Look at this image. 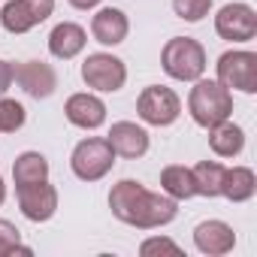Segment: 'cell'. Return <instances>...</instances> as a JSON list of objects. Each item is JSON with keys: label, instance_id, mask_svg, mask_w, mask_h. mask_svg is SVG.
<instances>
[{"label": "cell", "instance_id": "6da1fadb", "mask_svg": "<svg viewBox=\"0 0 257 257\" xmlns=\"http://www.w3.org/2000/svg\"><path fill=\"white\" fill-rule=\"evenodd\" d=\"M109 209L118 221L131 224V227L158 230L179 215V200H173L167 194H155L143 182L121 179L109 191Z\"/></svg>", "mask_w": 257, "mask_h": 257}, {"label": "cell", "instance_id": "7a4b0ae2", "mask_svg": "<svg viewBox=\"0 0 257 257\" xmlns=\"http://www.w3.org/2000/svg\"><path fill=\"white\" fill-rule=\"evenodd\" d=\"M188 112L194 118V124L200 127H215L221 121H227L233 115V94L218 82V79H197L188 97Z\"/></svg>", "mask_w": 257, "mask_h": 257}, {"label": "cell", "instance_id": "3957f363", "mask_svg": "<svg viewBox=\"0 0 257 257\" xmlns=\"http://www.w3.org/2000/svg\"><path fill=\"white\" fill-rule=\"evenodd\" d=\"M161 67L176 82H197L206 73V49L191 37H173L161 52Z\"/></svg>", "mask_w": 257, "mask_h": 257}, {"label": "cell", "instance_id": "277c9868", "mask_svg": "<svg viewBox=\"0 0 257 257\" xmlns=\"http://www.w3.org/2000/svg\"><path fill=\"white\" fill-rule=\"evenodd\" d=\"M115 149L109 146V140L106 137H88V140H82L76 149H73V155H70V167H73V173H76V179H82V182H97V179H103L112 167H115Z\"/></svg>", "mask_w": 257, "mask_h": 257}, {"label": "cell", "instance_id": "5b68a950", "mask_svg": "<svg viewBox=\"0 0 257 257\" xmlns=\"http://www.w3.org/2000/svg\"><path fill=\"white\" fill-rule=\"evenodd\" d=\"M137 112L146 124L152 127H170L182 115V100L173 88L167 85H149L137 97Z\"/></svg>", "mask_w": 257, "mask_h": 257}, {"label": "cell", "instance_id": "8992f818", "mask_svg": "<svg viewBox=\"0 0 257 257\" xmlns=\"http://www.w3.org/2000/svg\"><path fill=\"white\" fill-rule=\"evenodd\" d=\"M82 82L100 94H115L127 82V67L121 58H115L109 52H94L82 64Z\"/></svg>", "mask_w": 257, "mask_h": 257}, {"label": "cell", "instance_id": "52a82bcc", "mask_svg": "<svg viewBox=\"0 0 257 257\" xmlns=\"http://www.w3.org/2000/svg\"><path fill=\"white\" fill-rule=\"evenodd\" d=\"M218 82L227 91L254 94L257 91V55L254 52H224L218 58Z\"/></svg>", "mask_w": 257, "mask_h": 257}, {"label": "cell", "instance_id": "ba28073f", "mask_svg": "<svg viewBox=\"0 0 257 257\" xmlns=\"http://www.w3.org/2000/svg\"><path fill=\"white\" fill-rule=\"evenodd\" d=\"M55 13V0H10L0 10V25L10 34H28Z\"/></svg>", "mask_w": 257, "mask_h": 257}, {"label": "cell", "instance_id": "9c48e42d", "mask_svg": "<svg viewBox=\"0 0 257 257\" xmlns=\"http://www.w3.org/2000/svg\"><path fill=\"white\" fill-rule=\"evenodd\" d=\"M215 31L221 40L230 43H248L257 37V13L248 4H227L215 16Z\"/></svg>", "mask_w": 257, "mask_h": 257}, {"label": "cell", "instance_id": "30bf717a", "mask_svg": "<svg viewBox=\"0 0 257 257\" xmlns=\"http://www.w3.org/2000/svg\"><path fill=\"white\" fill-rule=\"evenodd\" d=\"M16 197H19L22 215L34 224H43V221L55 218V212H58V191H55V185H49V179L16 188Z\"/></svg>", "mask_w": 257, "mask_h": 257}, {"label": "cell", "instance_id": "8fae6325", "mask_svg": "<svg viewBox=\"0 0 257 257\" xmlns=\"http://www.w3.org/2000/svg\"><path fill=\"white\" fill-rule=\"evenodd\" d=\"M13 82H16L28 97L46 100V97H52L55 88H58V73H55V67L46 64V61H25V64L16 67Z\"/></svg>", "mask_w": 257, "mask_h": 257}, {"label": "cell", "instance_id": "7c38bea8", "mask_svg": "<svg viewBox=\"0 0 257 257\" xmlns=\"http://www.w3.org/2000/svg\"><path fill=\"white\" fill-rule=\"evenodd\" d=\"M109 146L115 149V155L127 158V161H137L149 152V134L146 127L134 124V121H115L109 127Z\"/></svg>", "mask_w": 257, "mask_h": 257}, {"label": "cell", "instance_id": "4fadbf2b", "mask_svg": "<svg viewBox=\"0 0 257 257\" xmlns=\"http://www.w3.org/2000/svg\"><path fill=\"white\" fill-rule=\"evenodd\" d=\"M91 34L100 46H121L131 34V22H127L124 10L118 7H103L94 19H91Z\"/></svg>", "mask_w": 257, "mask_h": 257}, {"label": "cell", "instance_id": "5bb4252c", "mask_svg": "<svg viewBox=\"0 0 257 257\" xmlns=\"http://www.w3.org/2000/svg\"><path fill=\"white\" fill-rule=\"evenodd\" d=\"M194 245H197V251H203L209 257H218V254L233 251L236 233L224 221H203V224L194 227Z\"/></svg>", "mask_w": 257, "mask_h": 257}, {"label": "cell", "instance_id": "9a60e30c", "mask_svg": "<svg viewBox=\"0 0 257 257\" xmlns=\"http://www.w3.org/2000/svg\"><path fill=\"white\" fill-rule=\"evenodd\" d=\"M64 115L70 124L82 127V131H97L106 121V103L94 94H73L64 106Z\"/></svg>", "mask_w": 257, "mask_h": 257}, {"label": "cell", "instance_id": "2e32d148", "mask_svg": "<svg viewBox=\"0 0 257 257\" xmlns=\"http://www.w3.org/2000/svg\"><path fill=\"white\" fill-rule=\"evenodd\" d=\"M88 46V34L82 25L76 22H61L52 28L49 34V52L58 58V61H73L76 55H82V49Z\"/></svg>", "mask_w": 257, "mask_h": 257}, {"label": "cell", "instance_id": "e0dca14e", "mask_svg": "<svg viewBox=\"0 0 257 257\" xmlns=\"http://www.w3.org/2000/svg\"><path fill=\"white\" fill-rule=\"evenodd\" d=\"M209 146L218 158H236L245 149V131L227 118V121L209 127Z\"/></svg>", "mask_w": 257, "mask_h": 257}, {"label": "cell", "instance_id": "ac0fdd59", "mask_svg": "<svg viewBox=\"0 0 257 257\" xmlns=\"http://www.w3.org/2000/svg\"><path fill=\"white\" fill-rule=\"evenodd\" d=\"M254 191H257V176L251 167H227L224 170L221 197H227L230 203H245L254 197Z\"/></svg>", "mask_w": 257, "mask_h": 257}, {"label": "cell", "instance_id": "d6986e66", "mask_svg": "<svg viewBox=\"0 0 257 257\" xmlns=\"http://www.w3.org/2000/svg\"><path fill=\"white\" fill-rule=\"evenodd\" d=\"M161 191L167 197H173V200H191V197H197V185H194L191 167H182V164L164 167V173H161Z\"/></svg>", "mask_w": 257, "mask_h": 257}, {"label": "cell", "instance_id": "ffe728a7", "mask_svg": "<svg viewBox=\"0 0 257 257\" xmlns=\"http://www.w3.org/2000/svg\"><path fill=\"white\" fill-rule=\"evenodd\" d=\"M13 179H16V188L49 179V161H46V155H40V152H22L13 161Z\"/></svg>", "mask_w": 257, "mask_h": 257}, {"label": "cell", "instance_id": "44dd1931", "mask_svg": "<svg viewBox=\"0 0 257 257\" xmlns=\"http://www.w3.org/2000/svg\"><path fill=\"white\" fill-rule=\"evenodd\" d=\"M224 164L218 161H200L197 167H191L194 173V185H197V194L200 197H221V182H224Z\"/></svg>", "mask_w": 257, "mask_h": 257}, {"label": "cell", "instance_id": "7402d4cb", "mask_svg": "<svg viewBox=\"0 0 257 257\" xmlns=\"http://www.w3.org/2000/svg\"><path fill=\"white\" fill-rule=\"evenodd\" d=\"M25 106L19 100H10V97H0V131L4 134H16L25 127Z\"/></svg>", "mask_w": 257, "mask_h": 257}, {"label": "cell", "instance_id": "603a6c76", "mask_svg": "<svg viewBox=\"0 0 257 257\" xmlns=\"http://www.w3.org/2000/svg\"><path fill=\"white\" fill-rule=\"evenodd\" d=\"M10 254H31V248L22 245V233L16 224L0 218V257H10Z\"/></svg>", "mask_w": 257, "mask_h": 257}, {"label": "cell", "instance_id": "cb8c5ba5", "mask_svg": "<svg viewBox=\"0 0 257 257\" xmlns=\"http://www.w3.org/2000/svg\"><path fill=\"white\" fill-rule=\"evenodd\" d=\"M173 10L185 22H203L212 10V0H173Z\"/></svg>", "mask_w": 257, "mask_h": 257}, {"label": "cell", "instance_id": "d4e9b609", "mask_svg": "<svg viewBox=\"0 0 257 257\" xmlns=\"http://www.w3.org/2000/svg\"><path fill=\"white\" fill-rule=\"evenodd\" d=\"M140 254L143 257H152V254H182V248L173 239H167V236H152V239H146L140 245Z\"/></svg>", "mask_w": 257, "mask_h": 257}, {"label": "cell", "instance_id": "484cf974", "mask_svg": "<svg viewBox=\"0 0 257 257\" xmlns=\"http://www.w3.org/2000/svg\"><path fill=\"white\" fill-rule=\"evenodd\" d=\"M13 76H16V67H13L10 61H4V58H0V97H4V94L10 91V85H13Z\"/></svg>", "mask_w": 257, "mask_h": 257}, {"label": "cell", "instance_id": "4316f807", "mask_svg": "<svg viewBox=\"0 0 257 257\" xmlns=\"http://www.w3.org/2000/svg\"><path fill=\"white\" fill-rule=\"evenodd\" d=\"M70 4H73L76 10H94V7L103 4V0H70Z\"/></svg>", "mask_w": 257, "mask_h": 257}, {"label": "cell", "instance_id": "83f0119b", "mask_svg": "<svg viewBox=\"0 0 257 257\" xmlns=\"http://www.w3.org/2000/svg\"><path fill=\"white\" fill-rule=\"evenodd\" d=\"M4 200H7V185H4V179H0V206H4Z\"/></svg>", "mask_w": 257, "mask_h": 257}]
</instances>
